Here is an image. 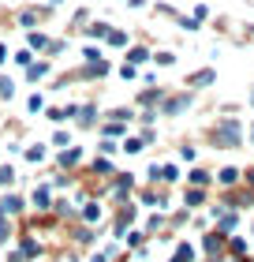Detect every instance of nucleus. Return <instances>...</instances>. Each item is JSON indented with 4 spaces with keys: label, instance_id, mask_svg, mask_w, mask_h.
<instances>
[{
    "label": "nucleus",
    "instance_id": "nucleus-1",
    "mask_svg": "<svg viewBox=\"0 0 254 262\" xmlns=\"http://www.w3.org/2000/svg\"><path fill=\"white\" fill-rule=\"evenodd\" d=\"M210 142H213V150L243 146V120H239V116H221V120L213 124V131H210Z\"/></svg>",
    "mask_w": 254,
    "mask_h": 262
},
{
    "label": "nucleus",
    "instance_id": "nucleus-2",
    "mask_svg": "<svg viewBox=\"0 0 254 262\" xmlns=\"http://www.w3.org/2000/svg\"><path fill=\"white\" fill-rule=\"evenodd\" d=\"M183 109H191V94H165V101H161V116H179Z\"/></svg>",
    "mask_w": 254,
    "mask_h": 262
},
{
    "label": "nucleus",
    "instance_id": "nucleus-3",
    "mask_svg": "<svg viewBox=\"0 0 254 262\" xmlns=\"http://www.w3.org/2000/svg\"><path fill=\"white\" fill-rule=\"evenodd\" d=\"M224 247H228V236H224V232H217V229H213V232H205V236H202V251L210 255V258H221V255H224Z\"/></svg>",
    "mask_w": 254,
    "mask_h": 262
},
{
    "label": "nucleus",
    "instance_id": "nucleus-4",
    "mask_svg": "<svg viewBox=\"0 0 254 262\" xmlns=\"http://www.w3.org/2000/svg\"><path fill=\"white\" fill-rule=\"evenodd\" d=\"M138 217V210L131 206V202H120V210H116V240H124L127 236V225Z\"/></svg>",
    "mask_w": 254,
    "mask_h": 262
},
{
    "label": "nucleus",
    "instance_id": "nucleus-5",
    "mask_svg": "<svg viewBox=\"0 0 254 262\" xmlns=\"http://www.w3.org/2000/svg\"><path fill=\"white\" fill-rule=\"evenodd\" d=\"M131 191H135V172H116V176H112V195H116L120 202H127Z\"/></svg>",
    "mask_w": 254,
    "mask_h": 262
},
{
    "label": "nucleus",
    "instance_id": "nucleus-6",
    "mask_svg": "<svg viewBox=\"0 0 254 262\" xmlns=\"http://www.w3.org/2000/svg\"><path fill=\"white\" fill-rule=\"evenodd\" d=\"M30 206L38 210V213H49V210H53V187H49V184L34 187V195H30Z\"/></svg>",
    "mask_w": 254,
    "mask_h": 262
},
{
    "label": "nucleus",
    "instance_id": "nucleus-7",
    "mask_svg": "<svg viewBox=\"0 0 254 262\" xmlns=\"http://www.w3.org/2000/svg\"><path fill=\"white\" fill-rule=\"evenodd\" d=\"M243 184V172L236 169V165H224L221 172H217V187H224V191H232V187Z\"/></svg>",
    "mask_w": 254,
    "mask_h": 262
},
{
    "label": "nucleus",
    "instance_id": "nucleus-8",
    "mask_svg": "<svg viewBox=\"0 0 254 262\" xmlns=\"http://www.w3.org/2000/svg\"><path fill=\"white\" fill-rule=\"evenodd\" d=\"M161 101H165V90H161V86H146V90H142L138 98H135L138 109H157Z\"/></svg>",
    "mask_w": 254,
    "mask_h": 262
},
{
    "label": "nucleus",
    "instance_id": "nucleus-9",
    "mask_svg": "<svg viewBox=\"0 0 254 262\" xmlns=\"http://www.w3.org/2000/svg\"><path fill=\"white\" fill-rule=\"evenodd\" d=\"M213 82H217V71L213 68H202V71H191V75H187V86H195V90L213 86Z\"/></svg>",
    "mask_w": 254,
    "mask_h": 262
},
{
    "label": "nucleus",
    "instance_id": "nucleus-10",
    "mask_svg": "<svg viewBox=\"0 0 254 262\" xmlns=\"http://www.w3.org/2000/svg\"><path fill=\"white\" fill-rule=\"evenodd\" d=\"M22 210H27V199H22V195L11 191V195L0 199V213H8V217H15V213H22Z\"/></svg>",
    "mask_w": 254,
    "mask_h": 262
},
{
    "label": "nucleus",
    "instance_id": "nucleus-11",
    "mask_svg": "<svg viewBox=\"0 0 254 262\" xmlns=\"http://www.w3.org/2000/svg\"><path fill=\"white\" fill-rule=\"evenodd\" d=\"M79 217H82V225H98L101 221V202L98 199H86V202H82V210H79Z\"/></svg>",
    "mask_w": 254,
    "mask_h": 262
},
{
    "label": "nucleus",
    "instance_id": "nucleus-12",
    "mask_svg": "<svg viewBox=\"0 0 254 262\" xmlns=\"http://www.w3.org/2000/svg\"><path fill=\"white\" fill-rule=\"evenodd\" d=\"M228 255H232L236 262H243V258H250V244L243 240V236H228Z\"/></svg>",
    "mask_w": 254,
    "mask_h": 262
},
{
    "label": "nucleus",
    "instance_id": "nucleus-13",
    "mask_svg": "<svg viewBox=\"0 0 254 262\" xmlns=\"http://www.w3.org/2000/svg\"><path fill=\"white\" fill-rule=\"evenodd\" d=\"M90 172H94V176H105V180H112V176H116V165L108 161V158H94V161H90Z\"/></svg>",
    "mask_w": 254,
    "mask_h": 262
},
{
    "label": "nucleus",
    "instance_id": "nucleus-14",
    "mask_svg": "<svg viewBox=\"0 0 254 262\" xmlns=\"http://www.w3.org/2000/svg\"><path fill=\"white\" fill-rule=\"evenodd\" d=\"M79 161H82V146H67V150H60V169H75Z\"/></svg>",
    "mask_w": 254,
    "mask_h": 262
},
{
    "label": "nucleus",
    "instance_id": "nucleus-15",
    "mask_svg": "<svg viewBox=\"0 0 254 262\" xmlns=\"http://www.w3.org/2000/svg\"><path fill=\"white\" fill-rule=\"evenodd\" d=\"M19 251H22V258H38L45 247H41V240H34V236H22V240H19Z\"/></svg>",
    "mask_w": 254,
    "mask_h": 262
},
{
    "label": "nucleus",
    "instance_id": "nucleus-16",
    "mask_svg": "<svg viewBox=\"0 0 254 262\" xmlns=\"http://www.w3.org/2000/svg\"><path fill=\"white\" fill-rule=\"evenodd\" d=\"M202 202H205V187H187L183 191V206L187 210H198Z\"/></svg>",
    "mask_w": 254,
    "mask_h": 262
},
{
    "label": "nucleus",
    "instance_id": "nucleus-17",
    "mask_svg": "<svg viewBox=\"0 0 254 262\" xmlns=\"http://www.w3.org/2000/svg\"><path fill=\"white\" fill-rule=\"evenodd\" d=\"M142 202H146V206H157V210H168V195L165 191H153V187L142 191Z\"/></svg>",
    "mask_w": 254,
    "mask_h": 262
},
{
    "label": "nucleus",
    "instance_id": "nucleus-18",
    "mask_svg": "<svg viewBox=\"0 0 254 262\" xmlns=\"http://www.w3.org/2000/svg\"><path fill=\"white\" fill-rule=\"evenodd\" d=\"M187 184H191V187H210V184H213V172H205V169H191V172H187Z\"/></svg>",
    "mask_w": 254,
    "mask_h": 262
},
{
    "label": "nucleus",
    "instance_id": "nucleus-19",
    "mask_svg": "<svg viewBox=\"0 0 254 262\" xmlns=\"http://www.w3.org/2000/svg\"><path fill=\"white\" fill-rule=\"evenodd\" d=\"M75 120H79V127H94V124H98V109H94V105H79Z\"/></svg>",
    "mask_w": 254,
    "mask_h": 262
},
{
    "label": "nucleus",
    "instance_id": "nucleus-20",
    "mask_svg": "<svg viewBox=\"0 0 254 262\" xmlns=\"http://www.w3.org/2000/svg\"><path fill=\"white\" fill-rule=\"evenodd\" d=\"M150 56H153L150 49H142V45H135V49H127V60H124V64H131V68H138V64H146Z\"/></svg>",
    "mask_w": 254,
    "mask_h": 262
},
{
    "label": "nucleus",
    "instance_id": "nucleus-21",
    "mask_svg": "<svg viewBox=\"0 0 254 262\" xmlns=\"http://www.w3.org/2000/svg\"><path fill=\"white\" fill-rule=\"evenodd\" d=\"M49 71H53V64H49V60H38V64H30V68H27V79H30V82H38V79L49 75Z\"/></svg>",
    "mask_w": 254,
    "mask_h": 262
},
{
    "label": "nucleus",
    "instance_id": "nucleus-22",
    "mask_svg": "<svg viewBox=\"0 0 254 262\" xmlns=\"http://www.w3.org/2000/svg\"><path fill=\"white\" fill-rule=\"evenodd\" d=\"M168 262H195V247H191L187 240L176 244V251H172V258H168Z\"/></svg>",
    "mask_w": 254,
    "mask_h": 262
},
{
    "label": "nucleus",
    "instance_id": "nucleus-23",
    "mask_svg": "<svg viewBox=\"0 0 254 262\" xmlns=\"http://www.w3.org/2000/svg\"><path fill=\"white\" fill-rule=\"evenodd\" d=\"M124 240H127V247H135V251H146V229H131Z\"/></svg>",
    "mask_w": 254,
    "mask_h": 262
},
{
    "label": "nucleus",
    "instance_id": "nucleus-24",
    "mask_svg": "<svg viewBox=\"0 0 254 262\" xmlns=\"http://www.w3.org/2000/svg\"><path fill=\"white\" fill-rule=\"evenodd\" d=\"M27 45H30V53H34V49L45 53V49H49V38H45L41 30H30V34H27Z\"/></svg>",
    "mask_w": 254,
    "mask_h": 262
},
{
    "label": "nucleus",
    "instance_id": "nucleus-25",
    "mask_svg": "<svg viewBox=\"0 0 254 262\" xmlns=\"http://www.w3.org/2000/svg\"><path fill=\"white\" fill-rule=\"evenodd\" d=\"M179 180V169H176V165H161V176H157V184H161V187H172Z\"/></svg>",
    "mask_w": 254,
    "mask_h": 262
},
{
    "label": "nucleus",
    "instance_id": "nucleus-26",
    "mask_svg": "<svg viewBox=\"0 0 254 262\" xmlns=\"http://www.w3.org/2000/svg\"><path fill=\"white\" fill-rule=\"evenodd\" d=\"M108 34H112V27H108V23H98V19H94L90 27H86V38H98V41H105Z\"/></svg>",
    "mask_w": 254,
    "mask_h": 262
},
{
    "label": "nucleus",
    "instance_id": "nucleus-27",
    "mask_svg": "<svg viewBox=\"0 0 254 262\" xmlns=\"http://www.w3.org/2000/svg\"><path fill=\"white\" fill-rule=\"evenodd\" d=\"M11 236H15V225H11L8 213H0V244H8Z\"/></svg>",
    "mask_w": 254,
    "mask_h": 262
},
{
    "label": "nucleus",
    "instance_id": "nucleus-28",
    "mask_svg": "<svg viewBox=\"0 0 254 262\" xmlns=\"http://www.w3.org/2000/svg\"><path fill=\"white\" fill-rule=\"evenodd\" d=\"M108 120H112V124H131V120H135V109H112Z\"/></svg>",
    "mask_w": 254,
    "mask_h": 262
},
{
    "label": "nucleus",
    "instance_id": "nucleus-29",
    "mask_svg": "<svg viewBox=\"0 0 254 262\" xmlns=\"http://www.w3.org/2000/svg\"><path fill=\"white\" fill-rule=\"evenodd\" d=\"M105 41L112 45V49H127V30H112V34H108Z\"/></svg>",
    "mask_w": 254,
    "mask_h": 262
},
{
    "label": "nucleus",
    "instance_id": "nucleus-30",
    "mask_svg": "<svg viewBox=\"0 0 254 262\" xmlns=\"http://www.w3.org/2000/svg\"><path fill=\"white\" fill-rule=\"evenodd\" d=\"M71 240H75V244H82V247H86V244H94V232L86 229V225H79V229H75V236H71Z\"/></svg>",
    "mask_w": 254,
    "mask_h": 262
},
{
    "label": "nucleus",
    "instance_id": "nucleus-31",
    "mask_svg": "<svg viewBox=\"0 0 254 262\" xmlns=\"http://www.w3.org/2000/svg\"><path fill=\"white\" fill-rule=\"evenodd\" d=\"M120 146H124L127 154H142V150H146V142H142V139H124Z\"/></svg>",
    "mask_w": 254,
    "mask_h": 262
},
{
    "label": "nucleus",
    "instance_id": "nucleus-32",
    "mask_svg": "<svg viewBox=\"0 0 254 262\" xmlns=\"http://www.w3.org/2000/svg\"><path fill=\"white\" fill-rule=\"evenodd\" d=\"M98 150L105 154V158H112V154H116V150H124V146H120V142H112V139H101V142H98Z\"/></svg>",
    "mask_w": 254,
    "mask_h": 262
},
{
    "label": "nucleus",
    "instance_id": "nucleus-33",
    "mask_svg": "<svg viewBox=\"0 0 254 262\" xmlns=\"http://www.w3.org/2000/svg\"><path fill=\"white\" fill-rule=\"evenodd\" d=\"M45 158H49V150H45V146H30V150H27V161H34V165L45 161Z\"/></svg>",
    "mask_w": 254,
    "mask_h": 262
},
{
    "label": "nucleus",
    "instance_id": "nucleus-34",
    "mask_svg": "<svg viewBox=\"0 0 254 262\" xmlns=\"http://www.w3.org/2000/svg\"><path fill=\"white\" fill-rule=\"evenodd\" d=\"M8 184H15V169H11V165H0V187H8Z\"/></svg>",
    "mask_w": 254,
    "mask_h": 262
},
{
    "label": "nucleus",
    "instance_id": "nucleus-35",
    "mask_svg": "<svg viewBox=\"0 0 254 262\" xmlns=\"http://www.w3.org/2000/svg\"><path fill=\"white\" fill-rule=\"evenodd\" d=\"M82 60H86V64H98V60H105V56H101V49L86 45V49H82Z\"/></svg>",
    "mask_w": 254,
    "mask_h": 262
},
{
    "label": "nucleus",
    "instance_id": "nucleus-36",
    "mask_svg": "<svg viewBox=\"0 0 254 262\" xmlns=\"http://www.w3.org/2000/svg\"><path fill=\"white\" fill-rule=\"evenodd\" d=\"M27 109H30V113H41V109H45V98H41V94H30V98H27Z\"/></svg>",
    "mask_w": 254,
    "mask_h": 262
},
{
    "label": "nucleus",
    "instance_id": "nucleus-37",
    "mask_svg": "<svg viewBox=\"0 0 254 262\" xmlns=\"http://www.w3.org/2000/svg\"><path fill=\"white\" fill-rule=\"evenodd\" d=\"M161 229H165V217H161V213H153V217L146 221V236L150 232H161Z\"/></svg>",
    "mask_w": 254,
    "mask_h": 262
},
{
    "label": "nucleus",
    "instance_id": "nucleus-38",
    "mask_svg": "<svg viewBox=\"0 0 254 262\" xmlns=\"http://www.w3.org/2000/svg\"><path fill=\"white\" fill-rule=\"evenodd\" d=\"M153 60L161 64V68H172V64H176V53H168V49H165V53H157Z\"/></svg>",
    "mask_w": 254,
    "mask_h": 262
},
{
    "label": "nucleus",
    "instance_id": "nucleus-39",
    "mask_svg": "<svg viewBox=\"0 0 254 262\" xmlns=\"http://www.w3.org/2000/svg\"><path fill=\"white\" fill-rule=\"evenodd\" d=\"M15 64H19V68H30V64H34V53H30V49L15 53Z\"/></svg>",
    "mask_w": 254,
    "mask_h": 262
},
{
    "label": "nucleus",
    "instance_id": "nucleus-40",
    "mask_svg": "<svg viewBox=\"0 0 254 262\" xmlns=\"http://www.w3.org/2000/svg\"><path fill=\"white\" fill-rule=\"evenodd\" d=\"M11 94H15V82H11V79H4V75H0V98H11Z\"/></svg>",
    "mask_w": 254,
    "mask_h": 262
},
{
    "label": "nucleus",
    "instance_id": "nucleus-41",
    "mask_svg": "<svg viewBox=\"0 0 254 262\" xmlns=\"http://www.w3.org/2000/svg\"><path fill=\"white\" fill-rule=\"evenodd\" d=\"M179 158H183V161H195V158H198V150L191 146V142H183V146H179Z\"/></svg>",
    "mask_w": 254,
    "mask_h": 262
},
{
    "label": "nucleus",
    "instance_id": "nucleus-42",
    "mask_svg": "<svg viewBox=\"0 0 254 262\" xmlns=\"http://www.w3.org/2000/svg\"><path fill=\"white\" fill-rule=\"evenodd\" d=\"M53 146H71V135H67V131H56V135H53Z\"/></svg>",
    "mask_w": 254,
    "mask_h": 262
},
{
    "label": "nucleus",
    "instance_id": "nucleus-43",
    "mask_svg": "<svg viewBox=\"0 0 254 262\" xmlns=\"http://www.w3.org/2000/svg\"><path fill=\"white\" fill-rule=\"evenodd\" d=\"M179 27H183V30H198V27H202V19H195V15L187 19V15H183V19H179Z\"/></svg>",
    "mask_w": 254,
    "mask_h": 262
},
{
    "label": "nucleus",
    "instance_id": "nucleus-44",
    "mask_svg": "<svg viewBox=\"0 0 254 262\" xmlns=\"http://www.w3.org/2000/svg\"><path fill=\"white\" fill-rule=\"evenodd\" d=\"M120 75H124V79H138V71L131 68V64H120Z\"/></svg>",
    "mask_w": 254,
    "mask_h": 262
},
{
    "label": "nucleus",
    "instance_id": "nucleus-45",
    "mask_svg": "<svg viewBox=\"0 0 254 262\" xmlns=\"http://www.w3.org/2000/svg\"><path fill=\"white\" fill-rule=\"evenodd\" d=\"M49 120H53V124H64L67 116H64V109H49Z\"/></svg>",
    "mask_w": 254,
    "mask_h": 262
},
{
    "label": "nucleus",
    "instance_id": "nucleus-46",
    "mask_svg": "<svg viewBox=\"0 0 254 262\" xmlns=\"http://www.w3.org/2000/svg\"><path fill=\"white\" fill-rule=\"evenodd\" d=\"M243 187H247V191H254V169L243 172Z\"/></svg>",
    "mask_w": 254,
    "mask_h": 262
},
{
    "label": "nucleus",
    "instance_id": "nucleus-47",
    "mask_svg": "<svg viewBox=\"0 0 254 262\" xmlns=\"http://www.w3.org/2000/svg\"><path fill=\"white\" fill-rule=\"evenodd\" d=\"M4 60H8V45L0 41V64H4Z\"/></svg>",
    "mask_w": 254,
    "mask_h": 262
},
{
    "label": "nucleus",
    "instance_id": "nucleus-48",
    "mask_svg": "<svg viewBox=\"0 0 254 262\" xmlns=\"http://www.w3.org/2000/svg\"><path fill=\"white\" fill-rule=\"evenodd\" d=\"M90 262H108V255H105V251H98V255H94Z\"/></svg>",
    "mask_w": 254,
    "mask_h": 262
},
{
    "label": "nucleus",
    "instance_id": "nucleus-49",
    "mask_svg": "<svg viewBox=\"0 0 254 262\" xmlns=\"http://www.w3.org/2000/svg\"><path fill=\"white\" fill-rule=\"evenodd\" d=\"M250 109H254V90H250Z\"/></svg>",
    "mask_w": 254,
    "mask_h": 262
},
{
    "label": "nucleus",
    "instance_id": "nucleus-50",
    "mask_svg": "<svg viewBox=\"0 0 254 262\" xmlns=\"http://www.w3.org/2000/svg\"><path fill=\"white\" fill-rule=\"evenodd\" d=\"M247 34H254V23H250V27H247Z\"/></svg>",
    "mask_w": 254,
    "mask_h": 262
},
{
    "label": "nucleus",
    "instance_id": "nucleus-51",
    "mask_svg": "<svg viewBox=\"0 0 254 262\" xmlns=\"http://www.w3.org/2000/svg\"><path fill=\"white\" fill-rule=\"evenodd\" d=\"M49 4H64V0H49Z\"/></svg>",
    "mask_w": 254,
    "mask_h": 262
},
{
    "label": "nucleus",
    "instance_id": "nucleus-52",
    "mask_svg": "<svg viewBox=\"0 0 254 262\" xmlns=\"http://www.w3.org/2000/svg\"><path fill=\"white\" fill-rule=\"evenodd\" d=\"M228 262H236V258H228Z\"/></svg>",
    "mask_w": 254,
    "mask_h": 262
},
{
    "label": "nucleus",
    "instance_id": "nucleus-53",
    "mask_svg": "<svg viewBox=\"0 0 254 262\" xmlns=\"http://www.w3.org/2000/svg\"><path fill=\"white\" fill-rule=\"evenodd\" d=\"M247 262H254V258H247Z\"/></svg>",
    "mask_w": 254,
    "mask_h": 262
}]
</instances>
